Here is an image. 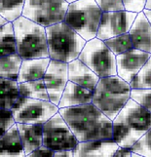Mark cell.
<instances>
[{"instance_id": "6da1fadb", "label": "cell", "mask_w": 151, "mask_h": 157, "mask_svg": "<svg viewBox=\"0 0 151 157\" xmlns=\"http://www.w3.org/2000/svg\"><path fill=\"white\" fill-rule=\"evenodd\" d=\"M64 118L79 143L113 139V122L93 104L62 107Z\"/></svg>"}, {"instance_id": "7a4b0ae2", "label": "cell", "mask_w": 151, "mask_h": 157, "mask_svg": "<svg viewBox=\"0 0 151 157\" xmlns=\"http://www.w3.org/2000/svg\"><path fill=\"white\" fill-rule=\"evenodd\" d=\"M113 122V140L121 147H132L151 128V112L130 99Z\"/></svg>"}, {"instance_id": "3957f363", "label": "cell", "mask_w": 151, "mask_h": 157, "mask_svg": "<svg viewBox=\"0 0 151 157\" xmlns=\"http://www.w3.org/2000/svg\"><path fill=\"white\" fill-rule=\"evenodd\" d=\"M130 83L118 75L100 78L94 90L92 104L113 121L131 99Z\"/></svg>"}, {"instance_id": "277c9868", "label": "cell", "mask_w": 151, "mask_h": 157, "mask_svg": "<svg viewBox=\"0 0 151 157\" xmlns=\"http://www.w3.org/2000/svg\"><path fill=\"white\" fill-rule=\"evenodd\" d=\"M51 59L70 63L78 59L86 41L64 21L46 28Z\"/></svg>"}, {"instance_id": "5b68a950", "label": "cell", "mask_w": 151, "mask_h": 157, "mask_svg": "<svg viewBox=\"0 0 151 157\" xmlns=\"http://www.w3.org/2000/svg\"><path fill=\"white\" fill-rule=\"evenodd\" d=\"M18 54L24 59L50 58L46 28L21 16L13 21Z\"/></svg>"}, {"instance_id": "8992f818", "label": "cell", "mask_w": 151, "mask_h": 157, "mask_svg": "<svg viewBox=\"0 0 151 157\" xmlns=\"http://www.w3.org/2000/svg\"><path fill=\"white\" fill-rule=\"evenodd\" d=\"M102 13L96 0H77L69 3L64 23L89 41L96 37Z\"/></svg>"}, {"instance_id": "52a82bcc", "label": "cell", "mask_w": 151, "mask_h": 157, "mask_svg": "<svg viewBox=\"0 0 151 157\" xmlns=\"http://www.w3.org/2000/svg\"><path fill=\"white\" fill-rule=\"evenodd\" d=\"M78 59L100 78L117 75L116 56L98 37L86 42Z\"/></svg>"}, {"instance_id": "ba28073f", "label": "cell", "mask_w": 151, "mask_h": 157, "mask_svg": "<svg viewBox=\"0 0 151 157\" xmlns=\"http://www.w3.org/2000/svg\"><path fill=\"white\" fill-rule=\"evenodd\" d=\"M68 6L66 0H25L23 16L48 28L64 21Z\"/></svg>"}, {"instance_id": "9c48e42d", "label": "cell", "mask_w": 151, "mask_h": 157, "mask_svg": "<svg viewBox=\"0 0 151 157\" xmlns=\"http://www.w3.org/2000/svg\"><path fill=\"white\" fill-rule=\"evenodd\" d=\"M78 140L60 112L43 124V145L53 150H73Z\"/></svg>"}, {"instance_id": "30bf717a", "label": "cell", "mask_w": 151, "mask_h": 157, "mask_svg": "<svg viewBox=\"0 0 151 157\" xmlns=\"http://www.w3.org/2000/svg\"><path fill=\"white\" fill-rule=\"evenodd\" d=\"M59 110V105L50 101L21 97L18 105L13 110V114L17 123L44 124Z\"/></svg>"}, {"instance_id": "8fae6325", "label": "cell", "mask_w": 151, "mask_h": 157, "mask_svg": "<svg viewBox=\"0 0 151 157\" xmlns=\"http://www.w3.org/2000/svg\"><path fill=\"white\" fill-rule=\"evenodd\" d=\"M137 16L138 13L126 10L104 12L96 37L105 41L114 36L128 33Z\"/></svg>"}, {"instance_id": "7c38bea8", "label": "cell", "mask_w": 151, "mask_h": 157, "mask_svg": "<svg viewBox=\"0 0 151 157\" xmlns=\"http://www.w3.org/2000/svg\"><path fill=\"white\" fill-rule=\"evenodd\" d=\"M43 79L49 94L50 101L59 105L68 82V63L51 59Z\"/></svg>"}, {"instance_id": "4fadbf2b", "label": "cell", "mask_w": 151, "mask_h": 157, "mask_svg": "<svg viewBox=\"0 0 151 157\" xmlns=\"http://www.w3.org/2000/svg\"><path fill=\"white\" fill-rule=\"evenodd\" d=\"M151 54L132 48L116 56L117 75L130 83L148 61Z\"/></svg>"}, {"instance_id": "5bb4252c", "label": "cell", "mask_w": 151, "mask_h": 157, "mask_svg": "<svg viewBox=\"0 0 151 157\" xmlns=\"http://www.w3.org/2000/svg\"><path fill=\"white\" fill-rule=\"evenodd\" d=\"M129 34L134 48L151 54V25L143 11L138 14Z\"/></svg>"}, {"instance_id": "9a60e30c", "label": "cell", "mask_w": 151, "mask_h": 157, "mask_svg": "<svg viewBox=\"0 0 151 157\" xmlns=\"http://www.w3.org/2000/svg\"><path fill=\"white\" fill-rule=\"evenodd\" d=\"M118 147L113 139L82 142L73 149V156H113Z\"/></svg>"}, {"instance_id": "2e32d148", "label": "cell", "mask_w": 151, "mask_h": 157, "mask_svg": "<svg viewBox=\"0 0 151 157\" xmlns=\"http://www.w3.org/2000/svg\"><path fill=\"white\" fill-rule=\"evenodd\" d=\"M100 77L79 59L68 63V80L82 87L94 91Z\"/></svg>"}, {"instance_id": "e0dca14e", "label": "cell", "mask_w": 151, "mask_h": 157, "mask_svg": "<svg viewBox=\"0 0 151 157\" xmlns=\"http://www.w3.org/2000/svg\"><path fill=\"white\" fill-rule=\"evenodd\" d=\"M94 97V91L82 87L68 80L66 89L59 104V107H70L82 105L92 104Z\"/></svg>"}, {"instance_id": "ac0fdd59", "label": "cell", "mask_w": 151, "mask_h": 157, "mask_svg": "<svg viewBox=\"0 0 151 157\" xmlns=\"http://www.w3.org/2000/svg\"><path fill=\"white\" fill-rule=\"evenodd\" d=\"M25 156L43 145V124L17 123Z\"/></svg>"}, {"instance_id": "d6986e66", "label": "cell", "mask_w": 151, "mask_h": 157, "mask_svg": "<svg viewBox=\"0 0 151 157\" xmlns=\"http://www.w3.org/2000/svg\"><path fill=\"white\" fill-rule=\"evenodd\" d=\"M51 58L26 59L23 61L19 74V83L42 79L49 67Z\"/></svg>"}, {"instance_id": "ffe728a7", "label": "cell", "mask_w": 151, "mask_h": 157, "mask_svg": "<svg viewBox=\"0 0 151 157\" xmlns=\"http://www.w3.org/2000/svg\"><path fill=\"white\" fill-rule=\"evenodd\" d=\"M0 155L1 156H25L17 123L6 133L0 135Z\"/></svg>"}, {"instance_id": "44dd1931", "label": "cell", "mask_w": 151, "mask_h": 157, "mask_svg": "<svg viewBox=\"0 0 151 157\" xmlns=\"http://www.w3.org/2000/svg\"><path fill=\"white\" fill-rule=\"evenodd\" d=\"M18 80L0 77V108L14 110L21 99Z\"/></svg>"}, {"instance_id": "7402d4cb", "label": "cell", "mask_w": 151, "mask_h": 157, "mask_svg": "<svg viewBox=\"0 0 151 157\" xmlns=\"http://www.w3.org/2000/svg\"><path fill=\"white\" fill-rule=\"evenodd\" d=\"M24 59L18 53L0 57V77L18 80Z\"/></svg>"}, {"instance_id": "603a6c76", "label": "cell", "mask_w": 151, "mask_h": 157, "mask_svg": "<svg viewBox=\"0 0 151 157\" xmlns=\"http://www.w3.org/2000/svg\"><path fill=\"white\" fill-rule=\"evenodd\" d=\"M18 53L17 38L13 23H9L0 28V55L8 56Z\"/></svg>"}, {"instance_id": "cb8c5ba5", "label": "cell", "mask_w": 151, "mask_h": 157, "mask_svg": "<svg viewBox=\"0 0 151 157\" xmlns=\"http://www.w3.org/2000/svg\"><path fill=\"white\" fill-rule=\"evenodd\" d=\"M20 92L23 97L43 101H50L44 79L20 83Z\"/></svg>"}, {"instance_id": "d4e9b609", "label": "cell", "mask_w": 151, "mask_h": 157, "mask_svg": "<svg viewBox=\"0 0 151 157\" xmlns=\"http://www.w3.org/2000/svg\"><path fill=\"white\" fill-rule=\"evenodd\" d=\"M25 0H0V16L13 23L23 16Z\"/></svg>"}, {"instance_id": "484cf974", "label": "cell", "mask_w": 151, "mask_h": 157, "mask_svg": "<svg viewBox=\"0 0 151 157\" xmlns=\"http://www.w3.org/2000/svg\"><path fill=\"white\" fill-rule=\"evenodd\" d=\"M132 89H151V56L130 82Z\"/></svg>"}, {"instance_id": "4316f807", "label": "cell", "mask_w": 151, "mask_h": 157, "mask_svg": "<svg viewBox=\"0 0 151 157\" xmlns=\"http://www.w3.org/2000/svg\"><path fill=\"white\" fill-rule=\"evenodd\" d=\"M104 42H105V44L108 46L109 49L114 53L115 56L120 55V54L134 48L129 32L128 33L114 36V37H112V38L105 40Z\"/></svg>"}, {"instance_id": "83f0119b", "label": "cell", "mask_w": 151, "mask_h": 157, "mask_svg": "<svg viewBox=\"0 0 151 157\" xmlns=\"http://www.w3.org/2000/svg\"><path fill=\"white\" fill-rule=\"evenodd\" d=\"M131 148L139 156H151V128Z\"/></svg>"}, {"instance_id": "f1b7e54d", "label": "cell", "mask_w": 151, "mask_h": 157, "mask_svg": "<svg viewBox=\"0 0 151 157\" xmlns=\"http://www.w3.org/2000/svg\"><path fill=\"white\" fill-rule=\"evenodd\" d=\"M131 99L151 112V89H132Z\"/></svg>"}, {"instance_id": "f546056e", "label": "cell", "mask_w": 151, "mask_h": 157, "mask_svg": "<svg viewBox=\"0 0 151 157\" xmlns=\"http://www.w3.org/2000/svg\"><path fill=\"white\" fill-rule=\"evenodd\" d=\"M17 123L15 120L13 111L6 108H0V133L3 135Z\"/></svg>"}, {"instance_id": "4dcf8cb0", "label": "cell", "mask_w": 151, "mask_h": 157, "mask_svg": "<svg viewBox=\"0 0 151 157\" xmlns=\"http://www.w3.org/2000/svg\"><path fill=\"white\" fill-rule=\"evenodd\" d=\"M102 10V12H112V11L125 10L122 0H96Z\"/></svg>"}, {"instance_id": "1f68e13d", "label": "cell", "mask_w": 151, "mask_h": 157, "mask_svg": "<svg viewBox=\"0 0 151 157\" xmlns=\"http://www.w3.org/2000/svg\"><path fill=\"white\" fill-rule=\"evenodd\" d=\"M147 0H122L124 8L129 12L141 13L145 9Z\"/></svg>"}, {"instance_id": "d6a6232c", "label": "cell", "mask_w": 151, "mask_h": 157, "mask_svg": "<svg viewBox=\"0 0 151 157\" xmlns=\"http://www.w3.org/2000/svg\"><path fill=\"white\" fill-rule=\"evenodd\" d=\"M54 153H55V150L47 147L45 145H42L34 151H32L28 156H54Z\"/></svg>"}, {"instance_id": "836d02e7", "label": "cell", "mask_w": 151, "mask_h": 157, "mask_svg": "<svg viewBox=\"0 0 151 157\" xmlns=\"http://www.w3.org/2000/svg\"><path fill=\"white\" fill-rule=\"evenodd\" d=\"M113 156H134V157H138L139 155L136 152H134L131 147H119Z\"/></svg>"}, {"instance_id": "e575fe53", "label": "cell", "mask_w": 151, "mask_h": 157, "mask_svg": "<svg viewBox=\"0 0 151 157\" xmlns=\"http://www.w3.org/2000/svg\"><path fill=\"white\" fill-rule=\"evenodd\" d=\"M54 156H73V150H55Z\"/></svg>"}, {"instance_id": "d590c367", "label": "cell", "mask_w": 151, "mask_h": 157, "mask_svg": "<svg viewBox=\"0 0 151 157\" xmlns=\"http://www.w3.org/2000/svg\"><path fill=\"white\" fill-rule=\"evenodd\" d=\"M143 13L145 14V16H146L147 20L149 21V23L151 25V10H149V9H144L143 10Z\"/></svg>"}, {"instance_id": "8d00e7d4", "label": "cell", "mask_w": 151, "mask_h": 157, "mask_svg": "<svg viewBox=\"0 0 151 157\" xmlns=\"http://www.w3.org/2000/svg\"><path fill=\"white\" fill-rule=\"evenodd\" d=\"M9 23V21L5 19V18H3L2 16H0V28L1 26H3V25H7Z\"/></svg>"}, {"instance_id": "74e56055", "label": "cell", "mask_w": 151, "mask_h": 157, "mask_svg": "<svg viewBox=\"0 0 151 157\" xmlns=\"http://www.w3.org/2000/svg\"><path fill=\"white\" fill-rule=\"evenodd\" d=\"M145 9H149L151 10V0H147L146 5H145Z\"/></svg>"}, {"instance_id": "f35d334b", "label": "cell", "mask_w": 151, "mask_h": 157, "mask_svg": "<svg viewBox=\"0 0 151 157\" xmlns=\"http://www.w3.org/2000/svg\"><path fill=\"white\" fill-rule=\"evenodd\" d=\"M66 2L68 3H72V2H75V1H77V0H66Z\"/></svg>"}]
</instances>
